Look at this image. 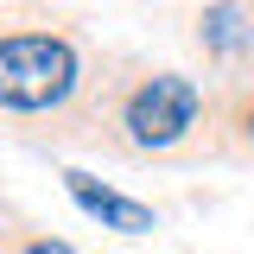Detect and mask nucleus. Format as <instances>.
Here are the masks:
<instances>
[{
	"instance_id": "6",
	"label": "nucleus",
	"mask_w": 254,
	"mask_h": 254,
	"mask_svg": "<svg viewBox=\"0 0 254 254\" xmlns=\"http://www.w3.org/2000/svg\"><path fill=\"white\" fill-rule=\"evenodd\" d=\"M248 133H254V108H248Z\"/></svg>"
},
{
	"instance_id": "2",
	"label": "nucleus",
	"mask_w": 254,
	"mask_h": 254,
	"mask_svg": "<svg viewBox=\"0 0 254 254\" xmlns=\"http://www.w3.org/2000/svg\"><path fill=\"white\" fill-rule=\"evenodd\" d=\"M197 83L190 76H146L140 89L127 95V133L140 140V146H172L190 121H197Z\"/></svg>"
},
{
	"instance_id": "5",
	"label": "nucleus",
	"mask_w": 254,
	"mask_h": 254,
	"mask_svg": "<svg viewBox=\"0 0 254 254\" xmlns=\"http://www.w3.org/2000/svg\"><path fill=\"white\" fill-rule=\"evenodd\" d=\"M19 254H70V248H64V242H26Z\"/></svg>"
},
{
	"instance_id": "3",
	"label": "nucleus",
	"mask_w": 254,
	"mask_h": 254,
	"mask_svg": "<svg viewBox=\"0 0 254 254\" xmlns=\"http://www.w3.org/2000/svg\"><path fill=\"white\" fill-rule=\"evenodd\" d=\"M64 185H70V197H76L95 222H108V229H121V235H146V229H153V210H146V203H133V197H121V190L95 185L89 172H64Z\"/></svg>"
},
{
	"instance_id": "4",
	"label": "nucleus",
	"mask_w": 254,
	"mask_h": 254,
	"mask_svg": "<svg viewBox=\"0 0 254 254\" xmlns=\"http://www.w3.org/2000/svg\"><path fill=\"white\" fill-rule=\"evenodd\" d=\"M203 38H210V51H242V45H248V6L216 0V6L203 13Z\"/></svg>"
},
{
	"instance_id": "1",
	"label": "nucleus",
	"mask_w": 254,
	"mask_h": 254,
	"mask_svg": "<svg viewBox=\"0 0 254 254\" xmlns=\"http://www.w3.org/2000/svg\"><path fill=\"white\" fill-rule=\"evenodd\" d=\"M76 89V51L51 38V32H13L0 38V108H58L64 95Z\"/></svg>"
}]
</instances>
